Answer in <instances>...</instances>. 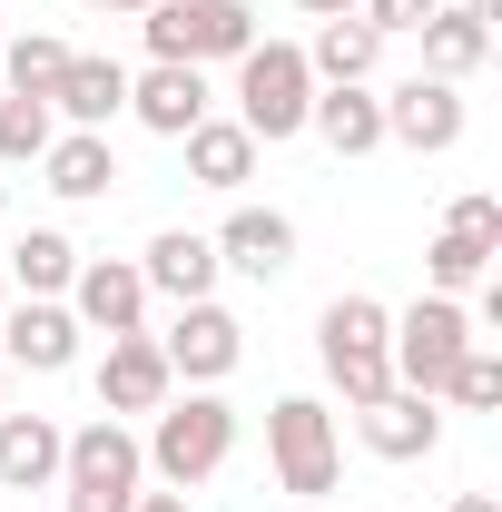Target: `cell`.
Here are the masks:
<instances>
[{"label": "cell", "mask_w": 502, "mask_h": 512, "mask_svg": "<svg viewBox=\"0 0 502 512\" xmlns=\"http://www.w3.org/2000/svg\"><path fill=\"white\" fill-rule=\"evenodd\" d=\"M148 473L168 483V493H188V483H207L227 453H237V404L217 394V384H197V394H168L158 414H148Z\"/></svg>", "instance_id": "6da1fadb"}, {"label": "cell", "mask_w": 502, "mask_h": 512, "mask_svg": "<svg viewBox=\"0 0 502 512\" xmlns=\"http://www.w3.org/2000/svg\"><path fill=\"white\" fill-rule=\"evenodd\" d=\"M315 355H325V375H335L345 404H375L384 384H394V306L335 296V306L315 316Z\"/></svg>", "instance_id": "7a4b0ae2"}, {"label": "cell", "mask_w": 502, "mask_h": 512, "mask_svg": "<svg viewBox=\"0 0 502 512\" xmlns=\"http://www.w3.org/2000/svg\"><path fill=\"white\" fill-rule=\"evenodd\" d=\"M306 109H315V69L296 40H256L247 60H237V128H247L256 148H276V138H306Z\"/></svg>", "instance_id": "3957f363"}, {"label": "cell", "mask_w": 502, "mask_h": 512, "mask_svg": "<svg viewBox=\"0 0 502 512\" xmlns=\"http://www.w3.org/2000/svg\"><path fill=\"white\" fill-rule=\"evenodd\" d=\"M60 493H69V512H128L138 493H148V453H138V434H128L119 414H99V424L69 434Z\"/></svg>", "instance_id": "277c9868"}, {"label": "cell", "mask_w": 502, "mask_h": 512, "mask_svg": "<svg viewBox=\"0 0 502 512\" xmlns=\"http://www.w3.org/2000/svg\"><path fill=\"white\" fill-rule=\"evenodd\" d=\"M138 20H148V60H178V69L247 60L256 50V10L247 0H158V10H138Z\"/></svg>", "instance_id": "5b68a950"}, {"label": "cell", "mask_w": 502, "mask_h": 512, "mask_svg": "<svg viewBox=\"0 0 502 512\" xmlns=\"http://www.w3.org/2000/svg\"><path fill=\"white\" fill-rule=\"evenodd\" d=\"M473 345H483V335L463 316V296H414V306L394 316V384L443 404V384H453V365H463Z\"/></svg>", "instance_id": "8992f818"}, {"label": "cell", "mask_w": 502, "mask_h": 512, "mask_svg": "<svg viewBox=\"0 0 502 512\" xmlns=\"http://www.w3.org/2000/svg\"><path fill=\"white\" fill-rule=\"evenodd\" d=\"M266 463H276V483H286L296 503H325L335 473H345V453H335V414H325L315 394L266 404Z\"/></svg>", "instance_id": "52a82bcc"}, {"label": "cell", "mask_w": 502, "mask_h": 512, "mask_svg": "<svg viewBox=\"0 0 502 512\" xmlns=\"http://www.w3.org/2000/svg\"><path fill=\"white\" fill-rule=\"evenodd\" d=\"M69 316H79V335H148V276L128 256H79Z\"/></svg>", "instance_id": "ba28073f"}, {"label": "cell", "mask_w": 502, "mask_h": 512, "mask_svg": "<svg viewBox=\"0 0 502 512\" xmlns=\"http://www.w3.org/2000/svg\"><path fill=\"white\" fill-rule=\"evenodd\" d=\"M158 355H168V375H188V384H227L237 355H247V325L227 316L217 296H197V306H178V325L158 335Z\"/></svg>", "instance_id": "9c48e42d"}, {"label": "cell", "mask_w": 502, "mask_h": 512, "mask_svg": "<svg viewBox=\"0 0 502 512\" xmlns=\"http://www.w3.org/2000/svg\"><path fill=\"white\" fill-rule=\"evenodd\" d=\"M355 434H365V453H375V463H424V453L443 444V404H434V394L384 384L375 404H355Z\"/></svg>", "instance_id": "30bf717a"}, {"label": "cell", "mask_w": 502, "mask_h": 512, "mask_svg": "<svg viewBox=\"0 0 502 512\" xmlns=\"http://www.w3.org/2000/svg\"><path fill=\"white\" fill-rule=\"evenodd\" d=\"M384 138L414 148V158H443V148L463 138V89H453V79H404V89H384Z\"/></svg>", "instance_id": "8fae6325"}, {"label": "cell", "mask_w": 502, "mask_h": 512, "mask_svg": "<svg viewBox=\"0 0 502 512\" xmlns=\"http://www.w3.org/2000/svg\"><path fill=\"white\" fill-rule=\"evenodd\" d=\"M178 394V375H168V355H158V335H109V355H99V414H158Z\"/></svg>", "instance_id": "7c38bea8"}, {"label": "cell", "mask_w": 502, "mask_h": 512, "mask_svg": "<svg viewBox=\"0 0 502 512\" xmlns=\"http://www.w3.org/2000/svg\"><path fill=\"white\" fill-rule=\"evenodd\" d=\"M207 247H217V266H237V276H256V286H276V276L296 266V217H286V207H227V227H217Z\"/></svg>", "instance_id": "4fadbf2b"}, {"label": "cell", "mask_w": 502, "mask_h": 512, "mask_svg": "<svg viewBox=\"0 0 502 512\" xmlns=\"http://www.w3.org/2000/svg\"><path fill=\"white\" fill-rule=\"evenodd\" d=\"M0 355L30 365V375H69L79 365V316L60 296H30V306H0Z\"/></svg>", "instance_id": "5bb4252c"}, {"label": "cell", "mask_w": 502, "mask_h": 512, "mask_svg": "<svg viewBox=\"0 0 502 512\" xmlns=\"http://www.w3.org/2000/svg\"><path fill=\"white\" fill-rule=\"evenodd\" d=\"M128 119L148 128V138H188L207 119V69H178V60H148L128 79Z\"/></svg>", "instance_id": "9a60e30c"}, {"label": "cell", "mask_w": 502, "mask_h": 512, "mask_svg": "<svg viewBox=\"0 0 502 512\" xmlns=\"http://www.w3.org/2000/svg\"><path fill=\"white\" fill-rule=\"evenodd\" d=\"M40 188L69 197V207L109 197V188H119V148H109V128H69V138H50V148H40Z\"/></svg>", "instance_id": "2e32d148"}, {"label": "cell", "mask_w": 502, "mask_h": 512, "mask_svg": "<svg viewBox=\"0 0 502 512\" xmlns=\"http://www.w3.org/2000/svg\"><path fill=\"white\" fill-rule=\"evenodd\" d=\"M60 453H69V434L50 414H0V493H50Z\"/></svg>", "instance_id": "e0dca14e"}, {"label": "cell", "mask_w": 502, "mask_h": 512, "mask_svg": "<svg viewBox=\"0 0 502 512\" xmlns=\"http://www.w3.org/2000/svg\"><path fill=\"white\" fill-rule=\"evenodd\" d=\"M138 276H148V296L197 306V296L217 286V247H207L197 227H158V237H148V256H138Z\"/></svg>", "instance_id": "ac0fdd59"}, {"label": "cell", "mask_w": 502, "mask_h": 512, "mask_svg": "<svg viewBox=\"0 0 502 512\" xmlns=\"http://www.w3.org/2000/svg\"><path fill=\"white\" fill-rule=\"evenodd\" d=\"M119 109H128V69H119V60H89V50H69L60 89H50V119H69V128H109Z\"/></svg>", "instance_id": "d6986e66"}, {"label": "cell", "mask_w": 502, "mask_h": 512, "mask_svg": "<svg viewBox=\"0 0 502 512\" xmlns=\"http://www.w3.org/2000/svg\"><path fill=\"white\" fill-rule=\"evenodd\" d=\"M306 128L335 148V158H375V148H384V99L365 89V79H355V89H315Z\"/></svg>", "instance_id": "ffe728a7"}, {"label": "cell", "mask_w": 502, "mask_h": 512, "mask_svg": "<svg viewBox=\"0 0 502 512\" xmlns=\"http://www.w3.org/2000/svg\"><path fill=\"white\" fill-rule=\"evenodd\" d=\"M178 148H188V178H197V188H217V197H237L256 178V138L237 119H197Z\"/></svg>", "instance_id": "44dd1931"}, {"label": "cell", "mask_w": 502, "mask_h": 512, "mask_svg": "<svg viewBox=\"0 0 502 512\" xmlns=\"http://www.w3.org/2000/svg\"><path fill=\"white\" fill-rule=\"evenodd\" d=\"M414 40H424V79H453V89H463L473 69L493 60V30H483L473 10H453V0H443V10L414 30Z\"/></svg>", "instance_id": "7402d4cb"}, {"label": "cell", "mask_w": 502, "mask_h": 512, "mask_svg": "<svg viewBox=\"0 0 502 512\" xmlns=\"http://www.w3.org/2000/svg\"><path fill=\"white\" fill-rule=\"evenodd\" d=\"M375 60H384V40L345 10V20H325L315 30V50H306V69H315V89H355V79H375Z\"/></svg>", "instance_id": "603a6c76"}, {"label": "cell", "mask_w": 502, "mask_h": 512, "mask_svg": "<svg viewBox=\"0 0 502 512\" xmlns=\"http://www.w3.org/2000/svg\"><path fill=\"white\" fill-rule=\"evenodd\" d=\"M0 276H10L20 296H69V276H79V247H69L60 227H30L20 247L0 256Z\"/></svg>", "instance_id": "cb8c5ba5"}, {"label": "cell", "mask_w": 502, "mask_h": 512, "mask_svg": "<svg viewBox=\"0 0 502 512\" xmlns=\"http://www.w3.org/2000/svg\"><path fill=\"white\" fill-rule=\"evenodd\" d=\"M69 69V40H50V30H30V40H0V89L10 99H50Z\"/></svg>", "instance_id": "d4e9b609"}, {"label": "cell", "mask_w": 502, "mask_h": 512, "mask_svg": "<svg viewBox=\"0 0 502 512\" xmlns=\"http://www.w3.org/2000/svg\"><path fill=\"white\" fill-rule=\"evenodd\" d=\"M424 276H434V296H473V286H493V247H473V237L443 227L424 247Z\"/></svg>", "instance_id": "484cf974"}, {"label": "cell", "mask_w": 502, "mask_h": 512, "mask_svg": "<svg viewBox=\"0 0 502 512\" xmlns=\"http://www.w3.org/2000/svg\"><path fill=\"white\" fill-rule=\"evenodd\" d=\"M50 138H60L50 99H0V168H40Z\"/></svg>", "instance_id": "4316f807"}, {"label": "cell", "mask_w": 502, "mask_h": 512, "mask_svg": "<svg viewBox=\"0 0 502 512\" xmlns=\"http://www.w3.org/2000/svg\"><path fill=\"white\" fill-rule=\"evenodd\" d=\"M443 404H463V414H493V404H502V355H493V345H473V355L453 365Z\"/></svg>", "instance_id": "83f0119b"}, {"label": "cell", "mask_w": 502, "mask_h": 512, "mask_svg": "<svg viewBox=\"0 0 502 512\" xmlns=\"http://www.w3.org/2000/svg\"><path fill=\"white\" fill-rule=\"evenodd\" d=\"M443 227H453V237H473V247H493L502 256V197H453V207H443Z\"/></svg>", "instance_id": "f1b7e54d"}, {"label": "cell", "mask_w": 502, "mask_h": 512, "mask_svg": "<svg viewBox=\"0 0 502 512\" xmlns=\"http://www.w3.org/2000/svg\"><path fill=\"white\" fill-rule=\"evenodd\" d=\"M434 10H443V0H355V20H365L375 40H394V30H424Z\"/></svg>", "instance_id": "f546056e"}, {"label": "cell", "mask_w": 502, "mask_h": 512, "mask_svg": "<svg viewBox=\"0 0 502 512\" xmlns=\"http://www.w3.org/2000/svg\"><path fill=\"white\" fill-rule=\"evenodd\" d=\"M128 512H188V493H138Z\"/></svg>", "instance_id": "4dcf8cb0"}, {"label": "cell", "mask_w": 502, "mask_h": 512, "mask_svg": "<svg viewBox=\"0 0 502 512\" xmlns=\"http://www.w3.org/2000/svg\"><path fill=\"white\" fill-rule=\"evenodd\" d=\"M296 10H315V20H345V10H355V0H296Z\"/></svg>", "instance_id": "1f68e13d"}, {"label": "cell", "mask_w": 502, "mask_h": 512, "mask_svg": "<svg viewBox=\"0 0 502 512\" xmlns=\"http://www.w3.org/2000/svg\"><path fill=\"white\" fill-rule=\"evenodd\" d=\"M453 10H473V20H483V30H493V20H502V0H453Z\"/></svg>", "instance_id": "d6a6232c"}, {"label": "cell", "mask_w": 502, "mask_h": 512, "mask_svg": "<svg viewBox=\"0 0 502 512\" xmlns=\"http://www.w3.org/2000/svg\"><path fill=\"white\" fill-rule=\"evenodd\" d=\"M453 512H502V503H493V493H453Z\"/></svg>", "instance_id": "836d02e7"}, {"label": "cell", "mask_w": 502, "mask_h": 512, "mask_svg": "<svg viewBox=\"0 0 502 512\" xmlns=\"http://www.w3.org/2000/svg\"><path fill=\"white\" fill-rule=\"evenodd\" d=\"M89 10H158V0H89Z\"/></svg>", "instance_id": "e575fe53"}, {"label": "cell", "mask_w": 502, "mask_h": 512, "mask_svg": "<svg viewBox=\"0 0 502 512\" xmlns=\"http://www.w3.org/2000/svg\"><path fill=\"white\" fill-rule=\"evenodd\" d=\"M0 414H10V355H0Z\"/></svg>", "instance_id": "d590c367"}, {"label": "cell", "mask_w": 502, "mask_h": 512, "mask_svg": "<svg viewBox=\"0 0 502 512\" xmlns=\"http://www.w3.org/2000/svg\"><path fill=\"white\" fill-rule=\"evenodd\" d=\"M0 306H10V276H0Z\"/></svg>", "instance_id": "8d00e7d4"}, {"label": "cell", "mask_w": 502, "mask_h": 512, "mask_svg": "<svg viewBox=\"0 0 502 512\" xmlns=\"http://www.w3.org/2000/svg\"><path fill=\"white\" fill-rule=\"evenodd\" d=\"M0 217H10V188H0Z\"/></svg>", "instance_id": "74e56055"}]
</instances>
